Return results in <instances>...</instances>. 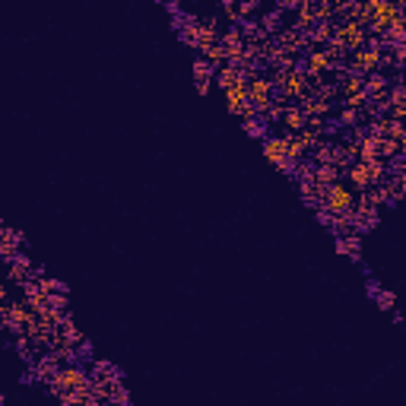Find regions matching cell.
Listing matches in <instances>:
<instances>
[{
	"instance_id": "52a82bcc",
	"label": "cell",
	"mask_w": 406,
	"mask_h": 406,
	"mask_svg": "<svg viewBox=\"0 0 406 406\" xmlns=\"http://www.w3.org/2000/svg\"><path fill=\"white\" fill-rule=\"evenodd\" d=\"M32 317V308L26 305V298H20V302H7L3 305V327L7 331L16 333H26V321Z\"/></svg>"
},
{
	"instance_id": "44dd1931",
	"label": "cell",
	"mask_w": 406,
	"mask_h": 406,
	"mask_svg": "<svg viewBox=\"0 0 406 406\" xmlns=\"http://www.w3.org/2000/svg\"><path fill=\"white\" fill-rule=\"evenodd\" d=\"M257 29H261L263 35H276L282 29V13H280V10H270V13H263L261 20H257Z\"/></svg>"
},
{
	"instance_id": "4fadbf2b",
	"label": "cell",
	"mask_w": 406,
	"mask_h": 406,
	"mask_svg": "<svg viewBox=\"0 0 406 406\" xmlns=\"http://www.w3.org/2000/svg\"><path fill=\"white\" fill-rule=\"evenodd\" d=\"M337 251L340 254H346L349 261H362V235L358 232H337Z\"/></svg>"
},
{
	"instance_id": "8992f818",
	"label": "cell",
	"mask_w": 406,
	"mask_h": 406,
	"mask_svg": "<svg viewBox=\"0 0 406 406\" xmlns=\"http://www.w3.org/2000/svg\"><path fill=\"white\" fill-rule=\"evenodd\" d=\"M263 156L273 162L280 172H292V162H289V146H286V137L282 133H267L263 137Z\"/></svg>"
},
{
	"instance_id": "30bf717a",
	"label": "cell",
	"mask_w": 406,
	"mask_h": 406,
	"mask_svg": "<svg viewBox=\"0 0 406 406\" xmlns=\"http://www.w3.org/2000/svg\"><path fill=\"white\" fill-rule=\"evenodd\" d=\"M368 133H372V137L406 140V127H403V121H397V117H391V115H375V121L368 124Z\"/></svg>"
},
{
	"instance_id": "ba28073f",
	"label": "cell",
	"mask_w": 406,
	"mask_h": 406,
	"mask_svg": "<svg viewBox=\"0 0 406 406\" xmlns=\"http://www.w3.org/2000/svg\"><path fill=\"white\" fill-rule=\"evenodd\" d=\"M349 226H352V232H372L375 226H378V207H368L365 200H356L352 203V210H349Z\"/></svg>"
},
{
	"instance_id": "ac0fdd59",
	"label": "cell",
	"mask_w": 406,
	"mask_h": 406,
	"mask_svg": "<svg viewBox=\"0 0 406 406\" xmlns=\"http://www.w3.org/2000/svg\"><path fill=\"white\" fill-rule=\"evenodd\" d=\"M219 42V20L216 16H210L207 22L200 20V29H197V51L203 48V45H213Z\"/></svg>"
},
{
	"instance_id": "6da1fadb",
	"label": "cell",
	"mask_w": 406,
	"mask_h": 406,
	"mask_svg": "<svg viewBox=\"0 0 406 406\" xmlns=\"http://www.w3.org/2000/svg\"><path fill=\"white\" fill-rule=\"evenodd\" d=\"M270 83H273V92L280 99H286V102H302L305 96H311V80L305 76V70L298 67V61L292 64L289 70H276V67H270Z\"/></svg>"
},
{
	"instance_id": "277c9868",
	"label": "cell",
	"mask_w": 406,
	"mask_h": 406,
	"mask_svg": "<svg viewBox=\"0 0 406 406\" xmlns=\"http://www.w3.org/2000/svg\"><path fill=\"white\" fill-rule=\"evenodd\" d=\"M333 38H337L346 51H356L368 42V29L356 20H333Z\"/></svg>"
},
{
	"instance_id": "3957f363",
	"label": "cell",
	"mask_w": 406,
	"mask_h": 406,
	"mask_svg": "<svg viewBox=\"0 0 406 406\" xmlns=\"http://www.w3.org/2000/svg\"><path fill=\"white\" fill-rule=\"evenodd\" d=\"M352 203H356V194H352V187L346 184V181H333V184L321 187V203L317 207H324L327 213H349Z\"/></svg>"
},
{
	"instance_id": "4316f807",
	"label": "cell",
	"mask_w": 406,
	"mask_h": 406,
	"mask_svg": "<svg viewBox=\"0 0 406 406\" xmlns=\"http://www.w3.org/2000/svg\"><path fill=\"white\" fill-rule=\"evenodd\" d=\"M213 73H216V67L207 61V57H194V80H213Z\"/></svg>"
},
{
	"instance_id": "5bb4252c",
	"label": "cell",
	"mask_w": 406,
	"mask_h": 406,
	"mask_svg": "<svg viewBox=\"0 0 406 406\" xmlns=\"http://www.w3.org/2000/svg\"><path fill=\"white\" fill-rule=\"evenodd\" d=\"M346 178H349V184L356 187V191H365V187H372V172H368V166L365 162H358V159H352L349 166L343 168Z\"/></svg>"
},
{
	"instance_id": "603a6c76",
	"label": "cell",
	"mask_w": 406,
	"mask_h": 406,
	"mask_svg": "<svg viewBox=\"0 0 406 406\" xmlns=\"http://www.w3.org/2000/svg\"><path fill=\"white\" fill-rule=\"evenodd\" d=\"M340 175H343V172H340L337 166H331V162H324V166H314V181H317L321 187L333 184V181H337Z\"/></svg>"
},
{
	"instance_id": "d6a6232c",
	"label": "cell",
	"mask_w": 406,
	"mask_h": 406,
	"mask_svg": "<svg viewBox=\"0 0 406 406\" xmlns=\"http://www.w3.org/2000/svg\"><path fill=\"white\" fill-rule=\"evenodd\" d=\"M0 403H3V393H0Z\"/></svg>"
},
{
	"instance_id": "836d02e7",
	"label": "cell",
	"mask_w": 406,
	"mask_h": 406,
	"mask_svg": "<svg viewBox=\"0 0 406 406\" xmlns=\"http://www.w3.org/2000/svg\"><path fill=\"white\" fill-rule=\"evenodd\" d=\"M159 3H168V0H159Z\"/></svg>"
},
{
	"instance_id": "1f68e13d",
	"label": "cell",
	"mask_w": 406,
	"mask_h": 406,
	"mask_svg": "<svg viewBox=\"0 0 406 406\" xmlns=\"http://www.w3.org/2000/svg\"><path fill=\"white\" fill-rule=\"evenodd\" d=\"M0 327H3V308H0Z\"/></svg>"
},
{
	"instance_id": "7a4b0ae2",
	"label": "cell",
	"mask_w": 406,
	"mask_h": 406,
	"mask_svg": "<svg viewBox=\"0 0 406 406\" xmlns=\"http://www.w3.org/2000/svg\"><path fill=\"white\" fill-rule=\"evenodd\" d=\"M89 391V372H86L83 365H64V368H57V375L48 381V393L51 397H61V393H83Z\"/></svg>"
},
{
	"instance_id": "8fae6325",
	"label": "cell",
	"mask_w": 406,
	"mask_h": 406,
	"mask_svg": "<svg viewBox=\"0 0 406 406\" xmlns=\"http://www.w3.org/2000/svg\"><path fill=\"white\" fill-rule=\"evenodd\" d=\"M3 273H7V280H10V282L22 286L26 280H32V276H35V263L29 261V254H22V251H20V254H16L13 261L3 263Z\"/></svg>"
},
{
	"instance_id": "d6986e66",
	"label": "cell",
	"mask_w": 406,
	"mask_h": 406,
	"mask_svg": "<svg viewBox=\"0 0 406 406\" xmlns=\"http://www.w3.org/2000/svg\"><path fill=\"white\" fill-rule=\"evenodd\" d=\"M317 22V16H314V7H311V0H302L296 7V29H302V32H308L311 26Z\"/></svg>"
},
{
	"instance_id": "7402d4cb",
	"label": "cell",
	"mask_w": 406,
	"mask_h": 406,
	"mask_svg": "<svg viewBox=\"0 0 406 406\" xmlns=\"http://www.w3.org/2000/svg\"><path fill=\"white\" fill-rule=\"evenodd\" d=\"M241 121H245V133L248 137H257V140L267 137V121H263V115H248V117H241Z\"/></svg>"
},
{
	"instance_id": "7c38bea8",
	"label": "cell",
	"mask_w": 406,
	"mask_h": 406,
	"mask_svg": "<svg viewBox=\"0 0 406 406\" xmlns=\"http://www.w3.org/2000/svg\"><path fill=\"white\" fill-rule=\"evenodd\" d=\"M22 251V235L10 226H0V261L7 263Z\"/></svg>"
},
{
	"instance_id": "ffe728a7",
	"label": "cell",
	"mask_w": 406,
	"mask_h": 406,
	"mask_svg": "<svg viewBox=\"0 0 406 406\" xmlns=\"http://www.w3.org/2000/svg\"><path fill=\"white\" fill-rule=\"evenodd\" d=\"M378 140V156L381 159H393L406 150V140H393V137H375Z\"/></svg>"
},
{
	"instance_id": "f546056e",
	"label": "cell",
	"mask_w": 406,
	"mask_h": 406,
	"mask_svg": "<svg viewBox=\"0 0 406 406\" xmlns=\"http://www.w3.org/2000/svg\"><path fill=\"white\" fill-rule=\"evenodd\" d=\"M194 86H197L200 96H210V89H213V80H194Z\"/></svg>"
},
{
	"instance_id": "2e32d148",
	"label": "cell",
	"mask_w": 406,
	"mask_h": 406,
	"mask_svg": "<svg viewBox=\"0 0 406 406\" xmlns=\"http://www.w3.org/2000/svg\"><path fill=\"white\" fill-rule=\"evenodd\" d=\"M298 108L305 111V117H331L333 115V102H324V99H317L314 92L305 96L302 102H298Z\"/></svg>"
},
{
	"instance_id": "9a60e30c",
	"label": "cell",
	"mask_w": 406,
	"mask_h": 406,
	"mask_svg": "<svg viewBox=\"0 0 406 406\" xmlns=\"http://www.w3.org/2000/svg\"><path fill=\"white\" fill-rule=\"evenodd\" d=\"M280 127H282V133H298V131L305 127V111L298 108V102H296V105H286V108H282Z\"/></svg>"
},
{
	"instance_id": "83f0119b",
	"label": "cell",
	"mask_w": 406,
	"mask_h": 406,
	"mask_svg": "<svg viewBox=\"0 0 406 406\" xmlns=\"http://www.w3.org/2000/svg\"><path fill=\"white\" fill-rule=\"evenodd\" d=\"M16 352H20L22 362H32L35 358V343L26 337V333H16Z\"/></svg>"
},
{
	"instance_id": "4dcf8cb0",
	"label": "cell",
	"mask_w": 406,
	"mask_h": 406,
	"mask_svg": "<svg viewBox=\"0 0 406 406\" xmlns=\"http://www.w3.org/2000/svg\"><path fill=\"white\" fill-rule=\"evenodd\" d=\"M298 3H302V0H280V7H276V10H280V13H282V10H296Z\"/></svg>"
},
{
	"instance_id": "9c48e42d",
	"label": "cell",
	"mask_w": 406,
	"mask_h": 406,
	"mask_svg": "<svg viewBox=\"0 0 406 406\" xmlns=\"http://www.w3.org/2000/svg\"><path fill=\"white\" fill-rule=\"evenodd\" d=\"M273 42L280 45V48H286L289 55H305L308 51V35L302 32V29H296V26H282L280 32L273 35Z\"/></svg>"
},
{
	"instance_id": "e0dca14e",
	"label": "cell",
	"mask_w": 406,
	"mask_h": 406,
	"mask_svg": "<svg viewBox=\"0 0 406 406\" xmlns=\"http://www.w3.org/2000/svg\"><path fill=\"white\" fill-rule=\"evenodd\" d=\"M305 35H308V48L311 45H327L333 38V20H317Z\"/></svg>"
},
{
	"instance_id": "5b68a950",
	"label": "cell",
	"mask_w": 406,
	"mask_h": 406,
	"mask_svg": "<svg viewBox=\"0 0 406 406\" xmlns=\"http://www.w3.org/2000/svg\"><path fill=\"white\" fill-rule=\"evenodd\" d=\"M276 99V92H273V83H270V76L267 73H251L248 76V102L254 105V111L257 115H263V111L270 108V102Z\"/></svg>"
},
{
	"instance_id": "f1b7e54d",
	"label": "cell",
	"mask_w": 406,
	"mask_h": 406,
	"mask_svg": "<svg viewBox=\"0 0 406 406\" xmlns=\"http://www.w3.org/2000/svg\"><path fill=\"white\" fill-rule=\"evenodd\" d=\"M298 140H302V146L311 152V150H314V146L324 140V133H321V131H311V127H302V131H298Z\"/></svg>"
},
{
	"instance_id": "484cf974",
	"label": "cell",
	"mask_w": 406,
	"mask_h": 406,
	"mask_svg": "<svg viewBox=\"0 0 406 406\" xmlns=\"http://www.w3.org/2000/svg\"><path fill=\"white\" fill-rule=\"evenodd\" d=\"M200 57H207V61L213 64V67H222V64H226V48H222L219 42L203 45V48H200Z\"/></svg>"
},
{
	"instance_id": "cb8c5ba5",
	"label": "cell",
	"mask_w": 406,
	"mask_h": 406,
	"mask_svg": "<svg viewBox=\"0 0 406 406\" xmlns=\"http://www.w3.org/2000/svg\"><path fill=\"white\" fill-rule=\"evenodd\" d=\"M298 191H302V197H305V203H308V207H317V203H321V184H317L314 178H311V181H298Z\"/></svg>"
},
{
	"instance_id": "d4e9b609",
	"label": "cell",
	"mask_w": 406,
	"mask_h": 406,
	"mask_svg": "<svg viewBox=\"0 0 406 406\" xmlns=\"http://www.w3.org/2000/svg\"><path fill=\"white\" fill-rule=\"evenodd\" d=\"M368 292L375 296V305L381 311H393V292L391 289H378V282H368Z\"/></svg>"
}]
</instances>
